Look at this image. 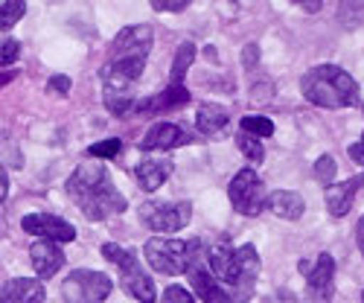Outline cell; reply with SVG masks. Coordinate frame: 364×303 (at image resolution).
Returning a JSON list of instances; mask_svg holds the SVG:
<instances>
[{"instance_id": "1", "label": "cell", "mask_w": 364, "mask_h": 303, "mask_svg": "<svg viewBox=\"0 0 364 303\" xmlns=\"http://www.w3.org/2000/svg\"><path fill=\"white\" fill-rule=\"evenodd\" d=\"M151 26L132 23L117 33V38L108 47V58L100 70L102 79V100L105 108L114 117H123L129 111H137L134 85L146 70V58L151 53Z\"/></svg>"}, {"instance_id": "2", "label": "cell", "mask_w": 364, "mask_h": 303, "mask_svg": "<svg viewBox=\"0 0 364 303\" xmlns=\"http://www.w3.org/2000/svg\"><path fill=\"white\" fill-rule=\"evenodd\" d=\"M65 190L90 222H105L111 216L126 213V207H129L123 193L114 187L111 172L97 161L79 164L73 169V175L68 178Z\"/></svg>"}, {"instance_id": "3", "label": "cell", "mask_w": 364, "mask_h": 303, "mask_svg": "<svg viewBox=\"0 0 364 303\" xmlns=\"http://www.w3.org/2000/svg\"><path fill=\"white\" fill-rule=\"evenodd\" d=\"M210 275H213L230 294L233 303H248L259 277V254L254 245H230L216 242L207 254Z\"/></svg>"}, {"instance_id": "4", "label": "cell", "mask_w": 364, "mask_h": 303, "mask_svg": "<svg viewBox=\"0 0 364 303\" xmlns=\"http://www.w3.org/2000/svg\"><path fill=\"white\" fill-rule=\"evenodd\" d=\"M300 90L318 108H350L358 102V82L338 65H318L300 76Z\"/></svg>"}, {"instance_id": "5", "label": "cell", "mask_w": 364, "mask_h": 303, "mask_svg": "<svg viewBox=\"0 0 364 303\" xmlns=\"http://www.w3.org/2000/svg\"><path fill=\"white\" fill-rule=\"evenodd\" d=\"M143 254H146V262L161 271V275H169V277H178V275H190V271L198 265V257H201V242L198 239H164V236H155L149 239L143 245Z\"/></svg>"}, {"instance_id": "6", "label": "cell", "mask_w": 364, "mask_h": 303, "mask_svg": "<svg viewBox=\"0 0 364 303\" xmlns=\"http://www.w3.org/2000/svg\"><path fill=\"white\" fill-rule=\"evenodd\" d=\"M102 257L111 260L117 268H119V280H123L126 292L140 300V303H155L158 300V289L151 283V277L146 275V268L140 265L137 254L132 248H123V245H114V242H105L102 245Z\"/></svg>"}, {"instance_id": "7", "label": "cell", "mask_w": 364, "mask_h": 303, "mask_svg": "<svg viewBox=\"0 0 364 303\" xmlns=\"http://www.w3.org/2000/svg\"><path fill=\"white\" fill-rule=\"evenodd\" d=\"M140 222L155 230V233H178L184 230L193 219V204L190 201H161V198H149L140 204Z\"/></svg>"}, {"instance_id": "8", "label": "cell", "mask_w": 364, "mask_h": 303, "mask_svg": "<svg viewBox=\"0 0 364 303\" xmlns=\"http://www.w3.org/2000/svg\"><path fill=\"white\" fill-rule=\"evenodd\" d=\"M111 277L105 271H90V268H76L62 283V297L65 303H105L111 294Z\"/></svg>"}, {"instance_id": "9", "label": "cell", "mask_w": 364, "mask_h": 303, "mask_svg": "<svg viewBox=\"0 0 364 303\" xmlns=\"http://www.w3.org/2000/svg\"><path fill=\"white\" fill-rule=\"evenodd\" d=\"M228 198L233 204V210H239L242 216H259L268 207V196H265V184L254 169H239L228 187Z\"/></svg>"}, {"instance_id": "10", "label": "cell", "mask_w": 364, "mask_h": 303, "mask_svg": "<svg viewBox=\"0 0 364 303\" xmlns=\"http://www.w3.org/2000/svg\"><path fill=\"white\" fill-rule=\"evenodd\" d=\"M300 271L306 275V292L312 303H329L332 300V280H336V260L332 254H318V260L300 262Z\"/></svg>"}, {"instance_id": "11", "label": "cell", "mask_w": 364, "mask_h": 303, "mask_svg": "<svg viewBox=\"0 0 364 303\" xmlns=\"http://www.w3.org/2000/svg\"><path fill=\"white\" fill-rule=\"evenodd\" d=\"M21 228L26 233L50 239V242H73L76 239V228L70 222H65L62 216H53V213H29L21 219Z\"/></svg>"}, {"instance_id": "12", "label": "cell", "mask_w": 364, "mask_h": 303, "mask_svg": "<svg viewBox=\"0 0 364 303\" xmlns=\"http://www.w3.org/2000/svg\"><path fill=\"white\" fill-rule=\"evenodd\" d=\"M193 143V132L178 126V123H158L146 132V137L140 140V149L143 152H169V149H178V146H187Z\"/></svg>"}, {"instance_id": "13", "label": "cell", "mask_w": 364, "mask_h": 303, "mask_svg": "<svg viewBox=\"0 0 364 303\" xmlns=\"http://www.w3.org/2000/svg\"><path fill=\"white\" fill-rule=\"evenodd\" d=\"M193 94L184 82H169L164 90H158L155 97L149 100H140L137 102V111L140 114H161V111H172V108H181V105H190Z\"/></svg>"}, {"instance_id": "14", "label": "cell", "mask_w": 364, "mask_h": 303, "mask_svg": "<svg viewBox=\"0 0 364 303\" xmlns=\"http://www.w3.org/2000/svg\"><path fill=\"white\" fill-rule=\"evenodd\" d=\"M29 262H33L38 280H50L53 275H58V268L65 265V251L50 239H41L29 248Z\"/></svg>"}, {"instance_id": "15", "label": "cell", "mask_w": 364, "mask_h": 303, "mask_svg": "<svg viewBox=\"0 0 364 303\" xmlns=\"http://www.w3.org/2000/svg\"><path fill=\"white\" fill-rule=\"evenodd\" d=\"M172 169H175L172 158H146V161L137 164L134 178H137V184H140L146 193H155V190H161L166 181H169Z\"/></svg>"}, {"instance_id": "16", "label": "cell", "mask_w": 364, "mask_h": 303, "mask_svg": "<svg viewBox=\"0 0 364 303\" xmlns=\"http://www.w3.org/2000/svg\"><path fill=\"white\" fill-rule=\"evenodd\" d=\"M364 178H350V181H336L332 187H326V210L336 219L347 216L353 210V201H355V193L361 190Z\"/></svg>"}, {"instance_id": "17", "label": "cell", "mask_w": 364, "mask_h": 303, "mask_svg": "<svg viewBox=\"0 0 364 303\" xmlns=\"http://www.w3.org/2000/svg\"><path fill=\"white\" fill-rule=\"evenodd\" d=\"M0 303H44V286L33 277H12L4 283Z\"/></svg>"}, {"instance_id": "18", "label": "cell", "mask_w": 364, "mask_h": 303, "mask_svg": "<svg viewBox=\"0 0 364 303\" xmlns=\"http://www.w3.org/2000/svg\"><path fill=\"white\" fill-rule=\"evenodd\" d=\"M190 283H193V292H196L204 303H233L230 294H228V289H225L213 275H210V268L196 265V268L190 271Z\"/></svg>"}, {"instance_id": "19", "label": "cell", "mask_w": 364, "mask_h": 303, "mask_svg": "<svg viewBox=\"0 0 364 303\" xmlns=\"http://www.w3.org/2000/svg\"><path fill=\"white\" fill-rule=\"evenodd\" d=\"M228 108L225 105H213V102H204L198 105L196 111V129L204 134V137H219L225 129H228Z\"/></svg>"}, {"instance_id": "20", "label": "cell", "mask_w": 364, "mask_h": 303, "mask_svg": "<svg viewBox=\"0 0 364 303\" xmlns=\"http://www.w3.org/2000/svg\"><path fill=\"white\" fill-rule=\"evenodd\" d=\"M268 207L274 210V216H280L286 222H297L303 216V210H306V201L294 190H277L268 196Z\"/></svg>"}, {"instance_id": "21", "label": "cell", "mask_w": 364, "mask_h": 303, "mask_svg": "<svg viewBox=\"0 0 364 303\" xmlns=\"http://www.w3.org/2000/svg\"><path fill=\"white\" fill-rule=\"evenodd\" d=\"M193 58H196V44L193 41H184L178 50H175V65H172V82H184L190 65H193Z\"/></svg>"}, {"instance_id": "22", "label": "cell", "mask_w": 364, "mask_h": 303, "mask_svg": "<svg viewBox=\"0 0 364 303\" xmlns=\"http://www.w3.org/2000/svg\"><path fill=\"white\" fill-rule=\"evenodd\" d=\"M236 146H239V152H242V155H245L251 164H262V161H265V149H262V140H259V137L239 132V134H236Z\"/></svg>"}, {"instance_id": "23", "label": "cell", "mask_w": 364, "mask_h": 303, "mask_svg": "<svg viewBox=\"0 0 364 303\" xmlns=\"http://www.w3.org/2000/svg\"><path fill=\"white\" fill-rule=\"evenodd\" d=\"M26 12V4L23 0H4L0 4V29H4V36H6V29H12Z\"/></svg>"}, {"instance_id": "24", "label": "cell", "mask_w": 364, "mask_h": 303, "mask_svg": "<svg viewBox=\"0 0 364 303\" xmlns=\"http://www.w3.org/2000/svg\"><path fill=\"white\" fill-rule=\"evenodd\" d=\"M239 126L245 134H254V137H271L274 134V123L268 117H242Z\"/></svg>"}, {"instance_id": "25", "label": "cell", "mask_w": 364, "mask_h": 303, "mask_svg": "<svg viewBox=\"0 0 364 303\" xmlns=\"http://www.w3.org/2000/svg\"><path fill=\"white\" fill-rule=\"evenodd\" d=\"M123 152V140L119 137H108V140H100L94 146H87V155L97 158V161H108V158H117Z\"/></svg>"}, {"instance_id": "26", "label": "cell", "mask_w": 364, "mask_h": 303, "mask_svg": "<svg viewBox=\"0 0 364 303\" xmlns=\"http://www.w3.org/2000/svg\"><path fill=\"white\" fill-rule=\"evenodd\" d=\"M336 169H338V164H336V158H332V155H321V158L315 161V166H312L315 178L321 181L323 187H332V184H336Z\"/></svg>"}, {"instance_id": "27", "label": "cell", "mask_w": 364, "mask_h": 303, "mask_svg": "<svg viewBox=\"0 0 364 303\" xmlns=\"http://www.w3.org/2000/svg\"><path fill=\"white\" fill-rule=\"evenodd\" d=\"M161 303H196V297L184 286H166L161 292Z\"/></svg>"}, {"instance_id": "28", "label": "cell", "mask_w": 364, "mask_h": 303, "mask_svg": "<svg viewBox=\"0 0 364 303\" xmlns=\"http://www.w3.org/2000/svg\"><path fill=\"white\" fill-rule=\"evenodd\" d=\"M190 4L187 0H151V9L155 12H184Z\"/></svg>"}, {"instance_id": "29", "label": "cell", "mask_w": 364, "mask_h": 303, "mask_svg": "<svg viewBox=\"0 0 364 303\" xmlns=\"http://www.w3.org/2000/svg\"><path fill=\"white\" fill-rule=\"evenodd\" d=\"M68 90H70V79L68 76H62V73H58V76H50V82H47V94H68Z\"/></svg>"}, {"instance_id": "30", "label": "cell", "mask_w": 364, "mask_h": 303, "mask_svg": "<svg viewBox=\"0 0 364 303\" xmlns=\"http://www.w3.org/2000/svg\"><path fill=\"white\" fill-rule=\"evenodd\" d=\"M18 50H21V47H18L15 38H4V50H0V55H4V68L12 65L15 58H18Z\"/></svg>"}, {"instance_id": "31", "label": "cell", "mask_w": 364, "mask_h": 303, "mask_svg": "<svg viewBox=\"0 0 364 303\" xmlns=\"http://www.w3.org/2000/svg\"><path fill=\"white\" fill-rule=\"evenodd\" d=\"M265 303H297V300H294V294H291L289 289H277L274 294L265 297Z\"/></svg>"}, {"instance_id": "32", "label": "cell", "mask_w": 364, "mask_h": 303, "mask_svg": "<svg viewBox=\"0 0 364 303\" xmlns=\"http://www.w3.org/2000/svg\"><path fill=\"white\" fill-rule=\"evenodd\" d=\"M347 152H350V158H353L358 166H364V134H361V137H358V143H353Z\"/></svg>"}, {"instance_id": "33", "label": "cell", "mask_w": 364, "mask_h": 303, "mask_svg": "<svg viewBox=\"0 0 364 303\" xmlns=\"http://www.w3.org/2000/svg\"><path fill=\"white\" fill-rule=\"evenodd\" d=\"M242 55H245V68H254L257 65V44H248Z\"/></svg>"}, {"instance_id": "34", "label": "cell", "mask_w": 364, "mask_h": 303, "mask_svg": "<svg viewBox=\"0 0 364 303\" xmlns=\"http://www.w3.org/2000/svg\"><path fill=\"white\" fill-rule=\"evenodd\" d=\"M355 239H358V251H361V257H364V216H361L358 225H355Z\"/></svg>"}, {"instance_id": "35", "label": "cell", "mask_w": 364, "mask_h": 303, "mask_svg": "<svg viewBox=\"0 0 364 303\" xmlns=\"http://www.w3.org/2000/svg\"><path fill=\"white\" fill-rule=\"evenodd\" d=\"M0 193H4V198H6V193H9V181H6V166H4V184H0Z\"/></svg>"}, {"instance_id": "36", "label": "cell", "mask_w": 364, "mask_h": 303, "mask_svg": "<svg viewBox=\"0 0 364 303\" xmlns=\"http://www.w3.org/2000/svg\"><path fill=\"white\" fill-rule=\"evenodd\" d=\"M361 300H364V292H361Z\"/></svg>"}]
</instances>
